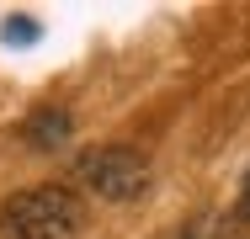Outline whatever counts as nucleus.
I'll return each mask as SVG.
<instances>
[{"mask_svg":"<svg viewBox=\"0 0 250 239\" xmlns=\"http://www.w3.org/2000/svg\"><path fill=\"white\" fill-rule=\"evenodd\" d=\"M85 229V202L69 186H27L0 202L5 239H75Z\"/></svg>","mask_w":250,"mask_h":239,"instance_id":"obj_1","label":"nucleus"},{"mask_svg":"<svg viewBox=\"0 0 250 239\" xmlns=\"http://www.w3.org/2000/svg\"><path fill=\"white\" fill-rule=\"evenodd\" d=\"M75 176L96 197H106V202H128V197H139V191L149 186V159L139 149H128V143H101V149H85L80 154Z\"/></svg>","mask_w":250,"mask_h":239,"instance_id":"obj_2","label":"nucleus"},{"mask_svg":"<svg viewBox=\"0 0 250 239\" xmlns=\"http://www.w3.org/2000/svg\"><path fill=\"white\" fill-rule=\"evenodd\" d=\"M69 133H75V122H69L64 106H43V112H32L27 128H21V139L32 143V149H64Z\"/></svg>","mask_w":250,"mask_h":239,"instance_id":"obj_3","label":"nucleus"},{"mask_svg":"<svg viewBox=\"0 0 250 239\" xmlns=\"http://www.w3.org/2000/svg\"><path fill=\"white\" fill-rule=\"evenodd\" d=\"M0 38H5V43H32V38H38V21H27V16H11V21L0 27Z\"/></svg>","mask_w":250,"mask_h":239,"instance_id":"obj_4","label":"nucleus"},{"mask_svg":"<svg viewBox=\"0 0 250 239\" xmlns=\"http://www.w3.org/2000/svg\"><path fill=\"white\" fill-rule=\"evenodd\" d=\"M240 207H245V218H250V176H245V197H240Z\"/></svg>","mask_w":250,"mask_h":239,"instance_id":"obj_5","label":"nucleus"}]
</instances>
